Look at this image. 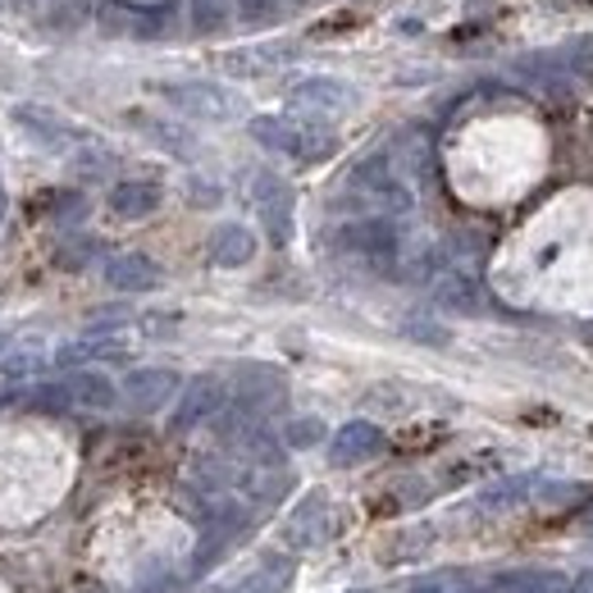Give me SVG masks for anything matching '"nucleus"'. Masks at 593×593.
<instances>
[{
  "label": "nucleus",
  "mask_w": 593,
  "mask_h": 593,
  "mask_svg": "<svg viewBox=\"0 0 593 593\" xmlns=\"http://www.w3.org/2000/svg\"><path fill=\"white\" fill-rule=\"evenodd\" d=\"M320 434H324L320 420H296V425L288 429V443H292V448H311V443H320Z\"/></svg>",
  "instance_id": "17"
},
{
  "label": "nucleus",
  "mask_w": 593,
  "mask_h": 593,
  "mask_svg": "<svg viewBox=\"0 0 593 593\" xmlns=\"http://www.w3.org/2000/svg\"><path fill=\"white\" fill-rule=\"evenodd\" d=\"M352 188H361V193H370L379 206H388V210H406L412 206V193L397 183V174H393V165L384 160V156H370V160H361L356 169H352Z\"/></svg>",
  "instance_id": "4"
},
{
  "label": "nucleus",
  "mask_w": 593,
  "mask_h": 593,
  "mask_svg": "<svg viewBox=\"0 0 593 593\" xmlns=\"http://www.w3.org/2000/svg\"><path fill=\"white\" fill-rule=\"evenodd\" d=\"M193 14L201 28H215L219 23V0H193Z\"/></svg>",
  "instance_id": "18"
},
{
  "label": "nucleus",
  "mask_w": 593,
  "mask_h": 593,
  "mask_svg": "<svg viewBox=\"0 0 593 593\" xmlns=\"http://www.w3.org/2000/svg\"><path fill=\"white\" fill-rule=\"evenodd\" d=\"M73 393H79V402H87V406H115V397H119V388L105 375H79L73 379Z\"/></svg>",
  "instance_id": "16"
},
{
  "label": "nucleus",
  "mask_w": 593,
  "mask_h": 593,
  "mask_svg": "<svg viewBox=\"0 0 593 593\" xmlns=\"http://www.w3.org/2000/svg\"><path fill=\"white\" fill-rule=\"evenodd\" d=\"M571 593H593V571H580L575 584H571Z\"/></svg>",
  "instance_id": "20"
},
{
  "label": "nucleus",
  "mask_w": 593,
  "mask_h": 593,
  "mask_svg": "<svg viewBox=\"0 0 593 593\" xmlns=\"http://www.w3.org/2000/svg\"><path fill=\"white\" fill-rule=\"evenodd\" d=\"M210 256H215V266H247L251 256H256V238L242 229V225H225L215 238H210Z\"/></svg>",
  "instance_id": "10"
},
{
  "label": "nucleus",
  "mask_w": 593,
  "mask_h": 593,
  "mask_svg": "<svg viewBox=\"0 0 593 593\" xmlns=\"http://www.w3.org/2000/svg\"><path fill=\"white\" fill-rule=\"evenodd\" d=\"M384 448V434L375 429V425H365V420H356V425H347L339 438H333V461H365V457H375Z\"/></svg>",
  "instance_id": "8"
},
{
  "label": "nucleus",
  "mask_w": 593,
  "mask_h": 593,
  "mask_svg": "<svg viewBox=\"0 0 593 593\" xmlns=\"http://www.w3.org/2000/svg\"><path fill=\"white\" fill-rule=\"evenodd\" d=\"M219 402H225V388H219L215 379H197V384L188 388V397H183V406H178V425H197V420H206Z\"/></svg>",
  "instance_id": "12"
},
{
  "label": "nucleus",
  "mask_w": 593,
  "mask_h": 593,
  "mask_svg": "<svg viewBox=\"0 0 593 593\" xmlns=\"http://www.w3.org/2000/svg\"><path fill=\"white\" fill-rule=\"evenodd\" d=\"M530 493H534V479L530 475H511V479H502V485H493L485 493V507H516V502H526Z\"/></svg>",
  "instance_id": "15"
},
{
  "label": "nucleus",
  "mask_w": 593,
  "mask_h": 593,
  "mask_svg": "<svg viewBox=\"0 0 593 593\" xmlns=\"http://www.w3.org/2000/svg\"><path fill=\"white\" fill-rule=\"evenodd\" d=\"M0 10H14V0H0Z\"/></svg>",
  "instance_id": "21"
},
{
  "label": "nucleus",
  "mask_w": 593,
  "mask_h": 593,
  "mask_svg": "<svg viewBox=\"0 0 593 593\" xmlns=\"http://www.w3.org/2000/svg\"><path fill=\"white\" fill-rule=\"evenodd\" d=\"M251 137L261 142V146H270V152L292 156V160H306V165L333 156V137L320 124H292V119L261 115V119H251Z\"/></svg>",
  "instance_id": "1"
},
{
  "label": "nucleus",
  "mask_w": 593,
  "mask_h": 593,
  "mask_svg": "<svg viewBox=\"0 0 593 593\" xmlns=\"http://www.w3.org/2000/svg\"><path fill=\"white\" fill-rule=\"evenodd\" d=\"M178 388V379L169 370H133L128 384H124V397L137 406V412H156L160 402H169Z\"/></svg>",
  "instance_id": "6"
},
{
  "label": "nucleus",
  "mask_w": 593,
  "mask_h": 593,
  "mask_svg": "<svg viewBox=\"0 0 593 593\" xmlns=\"http://www.w3.org/2000/svg\"><path fill=\"white\" fill-rule=\"evenodd\" d=\"M110 206H115V215H124V219H142V215H152L160 206V188L156 183H146V178H128V183H119V188L110 193Z\"/></svg>",
  "instance_id": "9"
},
{
  "label": "nucleus",
  "mask_w": 593,
  "mask_h": 593,
  "mask_svg": "<svg viewBox=\"0 0 593 593\" xmlns=\"http://www.w3.org/2000/svg\"><path fill=\"white\" fill-rule=\"evenodd\" d=\"M343 242L352 247V251H361V256H393L397 251V233H393V225L388 219H361V225H352V229H343Z\"/></svg>",
  "instance_id": "7"
},
{
  "label": "nucleus",
  "mask_w": 593,
  "mask_h": 593,
  "mask_svg": "<svg viewBox=\"0 0 593 593\" xmlns=\"http://www.w3.org/2000/svg\"><path fill=\"white\" fill-rule=\"evenodd\" d=\"M256 197H261V215H266V225L274 229V238L283 242L288 238V188L279 178L261 174V183H256Z\"/></svg>",
  "instance_id": "11"
},
{
  "label": "nucleus",
  "mask_w": 593,
  "mask_h": 593,
  "mask_svg": "<svg viewBox=\"0 0 593 593\" xmlns=\"http://www.w3.org/2000/svg\"><path fill=\"white\" fill-rule=\"evenodd\" d=\"M292 105L315 110V115H343L356 105V87L343 79H329V73H306V79L292 83Z\"/></svg>",
  "instance_id": "3"
},
{
  "label": "nucleus",
  "mask_w": 593,
  "mask_h": 593,
  "mask_svg": "<svg viewBox=\"0 0 593 593\" xmlns=\"http://www.w3.org/2000/svg\"><path fill=\"white\" fill-rule=\"evenodd\" d=\"M238 6H242V14L256 23V19H266V14H274L279 10V0H238Z\"/></svg>",
  "instance_id": "19"
},
{
  "label": "nucleus",
  "mask_w": 593,
  "mask_h": 593,
  "mask_svg": "<svg viewBox=\"0 0 593 593\" xmlns=\"http://www.w3.org/2000/svg\"><path fill=\"white\" fill-rule=\"evenodd\" d=\"M160 92H165L169 105L183 110V115L206 119V124H225V119H238L242 115L238 92L219 87V83H165Z\"/></svg>",
  "instance_id": "2"
},
{
  "label": "nucleus",
  "mask_w": 593,
  "mask_h": 593,
  "mask_svg": "<svg viewBox=\"0 0 593 593\" xmlns=\"http://www.w3.org/2000/svg\"><path fill=\"white\" fill-rule=\"evenodd\" d=\"M438 302L452 311H479V283L470 274H448L438 283Z\"/></svg>",
  "instance_id": "13"
},
{
  "label": "nucleus",
  "mask_w": 593,
  "mask_h": 593,
  "mask_svg": "<svg viewBox=\"0 0 593 593\" xmlns=\"http://www.w3.org/2000/svg\"><path fill=\"white\" fill-rule=\"evenodd\" d=\"M105 279H110V288H124V292H152V288H160V266L152 256L128 251L105 266Z\"/></svg>",
  "instance_id": "5"
},
{
  "label": "nucleus",
  "mask_w": 593,
  "mask_h": 593,
  "mask_svg": "<svg viewBox=\"0 0 593 593\" xmlns=\"http://www.w3.org/2000/svg\"><path fill=\"white\" fill-rule=\"evenodd\" d=\"M566 580L558 571H526V575H507V584H498V593H562Z\"/></svg>",
  "instance_id": "14"
}]
</instances>
